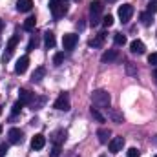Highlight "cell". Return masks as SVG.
<instances>
[{
    "mask_svg": "<svg viewBox=\"0 0 157 157\" xmlns=\"http://www.w3.org/2000/svg\"><path fill=\"white\" fill-rule=\"evenodd\" d=\"M130 49H132V53L143 55V53L146 51V46H144V42H143V40H133V42L130 44Z\"/></svg>",
    "mask_w": 157,
    "mask_h": 157,
    "instance_id": "obj_14",
    "label": "cell"
},
{
    "mask_svg": "<svg viewBox=\"0 0 157 157\" xmlns=\"http://www.w3.org/2000/svg\"><path fill=\"white\" fill-rule=\"evenodd\" d=\"M139 18H141V24H143V26H152V22H154V15H152V13H148V11L141 13V15H139Z\"/></svg>",
    "mask_w": 157,
    "mask_h": 157,
    "instance_id": "obj_19",
    "label": "cell"
},
{
    "mask_svg": "<svg viewBox=\"0 0 157 157\" xmlns=\"http://www.w3.org/2000/svg\"><path fill=\"white\" fill-rule=\"evenodd\" d=\"M91 117L95 119L97 122H104V121H106V117L99 112V108H91Z\"/></svg>",
    "mask_w": 157,
    "mask_h": 157,
    "instance_id": "obj_24",
    "label": "cell"
},
{
    "mask_svg": "<svg viewBox=\"0 0 157 157\" xmlns=\"http://www.w3.org/2000/svg\"><path fill=\"white\" fill-rule=\"evenodd\" d=\"M28 66H29V57H28V55H24V57H20V59L17 60V66H15V73H18V75H22V73H26V70H28Z\"/></svg>",
    "mask_w": 157,
    "mask_h": 157,
    "instance_id": "obj_10",
    "label": "cell"
},
{
    "mask_svg": "<svg viewBox=\"0 0 157 157\" xmlns=\"http://www.w3.org/2000/svg\"><path fill=\"white\" fill-rule=\"evenodd\" d=\"M148 62H150L152 66H157V51H155V53H152V55L148 57Z\"/></svg>",
    "mask_w": 157,
    "mask_h": 157,
    "instance_id": "obj_33",
    "label": "cell"
},
{
    "mask_svg": "<svg viewBox=\"0 0 157 157\" xmlns=\"http://www.w3.org/2000/svg\"><path fill=\"white\" fill-rule=\"evenodd\" d=\"M7 148H9V146H7L6 143H4V144H0V157H4L6 154H7Z\"/></svg>",
    "mask_w": 157,
    "mask_h": 157,
    "instance_id": "obj_35",
    "label": "cell"
},
{
    "mask_svg": "<svg viewBox=\"0 0 157 157\" xmlns=\"http://www.w3.org/2000/svg\"><path fill=\"white\" fill-rule=\"evenodd\" d=\"M108 2H115V0H108Z\"/></svg>",
    "mask_w": 157,
    "mask_h": 157,
    "instance_id": "obj_39",
    "label": "cell"
},
{
    "mask_svg": "<svg viewBox=\"0 0 157 157\" xmlns=\"http://www.w3.org/2000/svg\"><path fill=\"white\" fill-rule=\"evenodd\" d=\"M132 17H133V6L132 4H122L119 7V18H121V22L126 24V22H130Z\"/></svg>",
    "mask_w": 157,
    "mask_h": 157,
    "instance_id": "obj_5",
    "label": "cell"
},
{
    "mask_svg": "<svg viewBox=\"0 0 157 157\" xmlns=\"http://www.w3.org/2000/svg\"><path fill=\"white\" fill-rule=\"evenodd\" d=\"M110 113H112V119H113V121H115V122H122V115H119L117 112H113V110H112V112H110Z\"/></svg>",
    "mask_w": 157,
    "mask_h": 157,
    "instance_id": "obj_31",
    "label": "cell"
},
{
    "mask_svg": "<svg viewBox=\"0 0 157 157\" xmlns=\"http://www.w3.org/2000/svg\"><path fill=\"white\" fill-rule=\"evenodd\" d=\"M113 42H115L117 46H124V44H126V37H124L122 33H115V37H113Z\"/></svg>",
    "mask_w": 157,
    "mask_h": 157,
    "instance_id": "obj_26",
    "label": "cell"
},
{
    "mask_svg": "<svg viewBox=\"0 0 157 157\" xmlns=\"http://www.w3.org/2000/svg\"><path fill=\"white\" fill-rule=\"evenodd\" d=\"M35 24H37L35 17H28V18L24 20V29H26V31H33V29H35Z\"/></svg>",
    "mask_w": 157,
    "mask_h": 157,
    "instance_id": "obj_23",
    "label": "cell"
},
{
    "mask_svg": "<svg viewBox=\"0 0 157 157\" xmlns=\"http://www.w3.org/2000/svg\"><path fill=\"white\" fill-rule=\"evenodd\" d=\"M110 135H112V132H110L108 128H101V130L97 132V137H99V143H102V144H106V143H110Z\"/></svg>",
    "mask_w": 157,
    "mask_h": 157,
    "instance_id": "obj_17",
    "label": "cell"
},
{
    "mask_svg": "<svg viewBox=\"0 0 157 157\" xmlns=\"http://www.w3.org/2000/svg\"><path fill=\"white\" fill-rule=\"evenodd\" d=\"M46 101H48L46 97H35V99L31 101V104H29V106H31V110H35V112H37V110H40V108L46 104Z\"/></svg>",
    "mask_w": 157,
    "mask_h": 157,
    "instance_id": "obj_21",
    "label": "cell"
},
{
    "mask_svg": "<svg viewBox=\"0 0 157 157\" xmlns=\"http://www.w3.org/2000/svg\"><path fill=\"white\" fill-rule=\"evenodd\" d=\"M33 99H35V93H31L29 90H24V88H22V90L18 91V101H20L22 104H31Z\"/></svg>",
    "mask_w": 157,
    "mask_h": 157,
    "instance_id": "obj_12",
    "label": "cell"
},
{
    "mask_svg": "<svg viewBox=\"0 0 157 157\" xmlns=\"http://www.w3.org/2000/svg\"><path fill=\"white\" fill-rule=\"evenodd\" d=\"M91 102L95 108H102V110H108L110 108V102H112V97L106 90H95L91 93Z\"/></svg>",
    "mask_w": 157,
    "mask_h": 157,
    "instance_id": "obj_1",
    "label": "cell"
},
{
    "mask_svg": "<svg viewBox=\"0 0 157 157\" xmlns=\"http://www.w3.org/2000/svg\"><path fill=\"white\" fill-rule=\"evenodd\" d=\"M122 146H124V139H122V137H113V139H110V143H108V148H110L112 154H119V152L122 150Z\"/></svg>",
    "mask_w": 157,
    "mask_h": 157,
    "instance_id": "obj_9",
    "label": "cell"
},
{
    "mask_svg": "<svg viewBox=\"0 0 157 157\" xmlns=\"http://www.w3.org/2000/svg\"><path fill=\"white\" fill-rule=\"evenodd\" d=\"M148 13H152V15L157 13V2H150L148 4Z\"/></svg>",
    "mask_w": 157,
    "mask_h": 157,
    "instance_id": "obj_32",
    "label": "cell"
},
{
    "mask_svg": "<svg viewBox=\"0 0 157 157\" xmlns=\"http://www.w3.org/2000/svg\"><path fill=\"white\" fill-rule=\"evenodd\" d=\"M22 106H24V104H22L20 101H17V102L13 104V110H11V113H13V117H11V119H15L17 115H18V113H20V110H22Z\"/></svg>",
    "mask_w": 157,
    "mask_h": 157,
    "instance_id": "obj_25",
    "label": "cell"
},
{
    "mask_svg": "<svg viewBox=\"0 0 157 157\" xmlns=\"http://www.w3.org/2000/svg\"><path fill=\"white\" fill-rule=\"evenodd\" d=\"M101 157H104V155H101Z\"/></svg>",
    "mask_w": 157,
    "mask_h": 157,
    "instance_id": "obj_43",
    "label": "cell"
},
{
    "mask_svg": "<svg viewBox=\"0 0 157 157\" xmlns=\"http://www.w3.org/2000/svg\"><path fill=\"white\" fill-rule=\"evenodd\" d=\"M154 78H155V84H157V68L154 70Z\"/></svg>",
    "mask_w": 157,
    "mask_h": 157,
    "instance_id": "obj_37",
    "label": "cell"
},
{
    "mask_svg": "<svg viewBox=\"0 0 157 157\" xmlns=\"http://www.w3.org/2000/svg\"><path fill=\"white\" fill-rule=\"evenodd\" d=\"M104 39H106V33H99L95 39L90 40V46H91V48H101V46L104 44Z\"/></svg>",
    "mask_w": 157,
    "mask_h": 157,
    "instance_id": "obj_20",
    "label": "cell"
},
{
    "mask_svg": "<svg viewBox=\"0 0 157 157\" xmlns=\"http://www.w3.org/2000/svg\"><path fill=\"white\" fill-rule=\"evenodd\" d=\"M44 75H46V68H42V66H40V68H37V70L33 71L31 80H33V82H40V80L44 78Z\"/></svg>",
    "mask_w": 157,
    "mask_h": 157,
    "instance_id": "obj_22",
    "label": "cell"
},
{
    "mask_svg": "<svg viewBox=\"0 0 157 157\" xmlns=\"http://www.w3.org/2000/svg\"><path fill=\"white\" fill-rule=\"evenodd\" d=\"M102 24H104V28H112V26H113V17H112V15H106V17L102 18Z\"/></svg>",
    "mask_w": 157,
    "mask_h": 157,
    "instance_id": "obj_28",
    "label": "cell"
},
{
    "mask_svg": "<svg viewBox=\"0 0 157 157\" xmlns=\"http://www.w3.org/2000/svg\"><path fill=\"white\" fill-rule=\"evenodd\" d=\"M128 157H139V150L137 148H130L128 150Z\"/></svg>",
    "mask_w": 157,
    "mask_h": 157,
    "instance_id": "obj_34",
    "label": "cell"
},
{
    "mask_svg": "<svg viewBox=\"0 0 157 157\" xmlns=\"http://www.w3.org/2000/svg\"><path fill=\"white\" fill-rule=\"evenodd\" d=\"M0 113H2V108H0Z\"/></svg>",
    "mask_w": 157,
    "mask_h": 157,
    "instance_id": "obj_42",
    "label": "cell"
},
{
    "mask_svg": "<svg viewBox=\"0 0 157 157\" xmlns=\"http://www.w3.org/2000/svg\"><path fill=\"white\" fill-rule=\"evenodd\" d=\"M17 44H18V35H15V37H11V39L7 40V46H6V53H4V62H7L9 59H11V55H13V51H15V48H17Z\"/></svg>",
    "mask_w": 157,
    "mask_h": 157,
    "instance_id": "obj_7",
    "label": "cell"
},
{
    "mask_svg": "<svg viewBox=\"0 0 157 157\" xmlns=\"http://www.w3.org/2000/svg\"><path fill=\"white\" fill-rule=\"evenodd\" d=\"M17 9H18L20 13L31 11V9H33V0H18V2H17Z\"/></svg>",
    "mask_w": 157,
    "mask_h": 157,
    "instance_id": "obj_16",
    "label": "cell"
},
{
    "mask_svg": "<svg viewBox=\"0 0 157 157\" xmlns=\"http://www.w3.org/2000/svg\"><path fill=\"white\" fill-rule=\"evenodd\" d=\"M7 137H9V143H11V144H18V143L24 141V132L18 130V128H11V130L7 132Z\"/></svg>",
    "mask_w": 157,
    "mask_h": 157,
    "instance_id": "obj_8",
    "label": "cell"
},
{
    "mask_svg": "<svg viewBox=\"0 0 157 157\" xmlns=\"http://www.w3.org/2000/svg\"><path fill=\"white\" fill-rule=\"evenodd\" d=\"M49 9L53 18L59 20L68 13V0H49Z\"/></svg>",
    "mask_w": 157,
    "mask_h": 157,
    "instance_id": "obj_3",
    "label": "cell"
},
{
    "mask_svg": "<svg viewBox=\"0 0 157 157\" xmlns=\"http://www.w3.org/2000/svg\"><path fill=\"white\" fill-rule=\"evenodd\" d=\"M46 146V137L42 135V133H37L33 139H31V148L33 150H42Z\"/></svg>",
    "mask_w": 157,
    "mask_h": 157,
    "instance_id": "obj_13",
    "label": "cell"
},
{
    "mask_svg": "<svg viewBox=\"0 0 157 157\" xmlns=\"http://www.w3.org/2000/svg\"><path fill=\"white\" fill-rule=\"evenodd\" d=\"M37 46H39V37H31L29 44H28V51H33Z\"/></svg>",
    "mask_w": 157,
    "mask_h": 157,
    "instance_id": "obj_27",
    "label": "cell"
},
{
    "mask_svg": "<svg viewBox=\"0 0 157 157\" xmlns=\"http://www.w3.org/2000/svg\"><path fill=\"white\" fill-rule=\"evenodd\" d=\"M150 2H157V0H150Z\"/></svg>",
    "mask_w": 157,
    "mask_h": 157,
    "instance_id": "obj_41",
    "label": "cell"
},
{
    "mask_svg": "<svg viewBox=\"0 0 157 157\" xmlns=\"http://www.w3.org/2000/svg\"><path fill=\"white\" fill-rule=\"evenodd\" d=\"M66 137H68V132H66V130H57V132L51 133V143H53L55 146H60V144L66 141Z\"/></svg>",
    "mask_w": 157,
    "mask_h": 157,
    "instance_id": "obj_11",
    "label": "cell"
},
{
    "mask_svg": "<svg viewBox=\"0 0 157 157\" xmlns=\"http://www.w3.org/2000/svg\"><path fill=\"white\" fill-rule=\"evenodd\" d=\"M117 59H119V51L117 49H108V51H104L102 57H101L102 62H113V60H117Z\"/></svg>",
    "mask_w": 157,
    "mask_h": 157,
    "instance_id": "obj_15",
    "label": "cell"
},
{
    "mask_svg": "<svg viewBox=\"0 0 157 157\" xmlns=\"http://www.w3.org/2000/svg\"><path fill=\"white\" fill-rule=\"evenodd\" d=\"M60 155V146H55L53 148V157H59Z\"/></svg>",
    "mask_w": 157,
    "mask_h": 157,
    "instance_id": "obj_36",
    "label": "cell"
},
{
    "mask_svg": "<svg viewBox=\"0 0 157 157\" xmlns=\"http://www.w3.org/2000/svg\"><path fill=\"white\" fill-rule=\"evenodd\" d=\"M53 108H55V110H60V112H68V110L71 108V104H70V95H68V93H60V95L57 97Z\"/></svg>",
    "mask_w": 157,
    "mask_h": 157,
    "instance_id": "obj_4",
    "label": "cell"
},
{
    "mask_svg": "<svg viewBox=\"0 0 157 157\" xmlns=\"http://www.w3.org/2000/svg\"><path fill=\"white\" fill-rule=\"evenodd\" d=\"M126 71H128L130 75H137V70L133 68V64H132V62H126Z\"/></svg>",
    "mask_w": 157,
    "mask_h": 157,
    "instance_id": "obj_30",
    "label": "cell"
},
{
    "mask_svg": "<svg viewBox=\"0 0 157 157\" xmlns=\"http://www.w3.org/2000/svg\"><path fill=\"white\" fill-rule=\"evenodd\" d=\"M77 42H78V35H75V33H66L62 37V48L66 51H71L77 46Z\"/></svg>",
    "mask_w": 157,
    "mask_h": 157,
    "instance_id": "obj_6",
    "label": "cell"
},
{
    "mask_svg": "<svg viewBox=\"0 0 157 157\" xmlns=\"http://www.w3.org/2000/svg\"><path fill=\"white\" fill-rule=\"evenodd\" d=\"M44 42H46V48H48V49L55 48V44H57V40H55V35H53L51 31H46V33H44Z\"/></svg>",
    "mask_w": 157,
    "mask_h": 157,
    "instance_id": "obj_18",
    "label": "cell"
},
{
    "mask_svg": "<svg viewBox=\"0 0 157 157\" xmlns=\"http://www.w3.org/2000/svg\"><path fill=\"white\" fill-rule=\"evenodd\" d=\"M102 11H104V4L101 0H93L90 6V24L93 28L102 22Z\"/></svg>",
    "mask_w": 157,
    "mask_h": 157,
    "instance_id": "obj_2",
    "label": "cell"
},
{
    "mask_svg": "<svg viewBox=\"0 0 157 157\" xmlns=\"http://www.w3.org/2000/svg\"><path fill=\"white\" fill-rule=\"evenodd\" d=\"M2 28H4V22H2V18H0V31H2Z\"/></svg>",
    "mask_w": 157,
    "mask_h": 157,
    "instance_id": "obj_38",
    "label": "cell"
},
{
    "mask_svg": "<svg viewBox=\"0 0 157 157\" xmlns=\"http://www.w3.org/2000/svg\"><path fill=\"white\" fill-rule=\"evenodd\" d=\"M62 60H64V53H57V55L53 57V64H55V66H60Z\"/></svg>",
    "mask_w": 157,
    "mask_h": 157,
    "instance_id": "obj_29",
    "label": "cell"
},
{
    "mask_svg": "<svg viewBox=\"0 0 157 157\" xmlns=\"http://www.w3.org/2000/svg\"><path fill=\"white\" fill-rule=\"evenodd\" d=\"M155 157H157V155H155Z\"/></svg>",
    "mask_w": 157,
    "mask_h": 157,
    "instance_id": "obj_44",
    "label": "cell"
},
{
    "mask_svg": "<svg viewBox=\"0 0 157 157\" xmlns=\"http://www.w3.org/2000/svg\"><path fill=\"white\" fill-rule=\"evenodd\" d=\"M0 133H2V126H0Z\"/></svg>",
    "mask_w": 157,
    "mask_h": 157,
    "instance_id": "obj_40",
    "label": "cell"
}]
</instances>
